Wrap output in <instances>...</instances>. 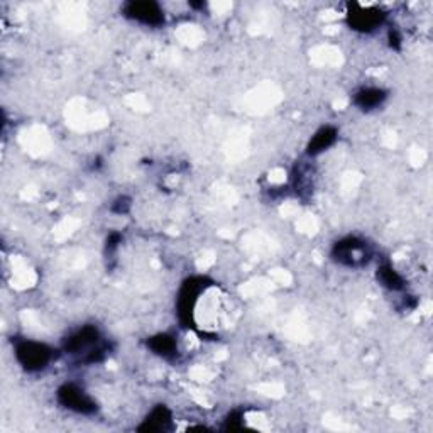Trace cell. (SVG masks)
I'll list each match as a JSON object with an SVG mask.
<instances>
[{
    "instance_id": "e0dca14e",
    "label": "cell",
    "mask_w": 433,
    "mask_h": 433,
    "mask_svg": "<svg viewBox=\"0 0 433 433\" xmlns=\"http://www.w3.org/2000/svg\"><path fill=\"white\" fill-rule=\"evenodd\" d=\"M190 6H192V7H195V9H200V7H203V6H205V3H201V2H200V3H195V2H192V3H190Z\"/></svg>"
},
{
    "instance_id": "5b68a950",
    "label": "cell",
    "mask_w": 433,
    "mask_h": 433,
    "mask_svg": "<svg viewBox=\"0 0 433 433\" xmlns=\"http://www.w3.org/2000/svg\"><path fill=\"white\" fill-rule=\"evenodd\" d=\"M124 16L153 28L165 24V12L153 0H131L124 6Z\"/></svg>"
},
{
    "instance_id": "8992f818",
    "label": "cell",
    "mask_w": 433,
    "mask_h": 433,
    "mask_svg": "<svg viewBox=\"0 0 433 433\" xmlns=\"http://www.w3.org/2000/svg\"><path fill=\"white\" fill-rule=\"evenodd\" d=\"M386 14L379 7H362L351 3L347 12V22L354 31L371 33L385 22Z\"/></svg>"
},
{
    "instance_id": "9a60e30c",
    "label": "cell",
    "mask_w": 433,
    "mask_h": 433,
    "mask_svg": "<svg viewBox=\"0 0 433 433\" xmlns=\"http://www.w3.org/2000/svg\"><path fill=\"white\" fill-rule=\"evenodd\" d=\"M122 242V235H120L119 232H112L107 237V252L112 254L116 252V249L119 248V244Z\"/></svg>"
},
{
    "instance_id": "52a82bcc",
    "label": "cell",
    "mask_w": 433,
    "mask_h": 433,
    "mask_svg": "<svg viewBox=\"0 0 433 433\" xmlns=\"http://www.w3.org/2000/svg\"><path fill=\"white\" fill-rule=\"evenodd\" d=\"M58 401L64 408L80 415H93L97 413V403H95L83 389L77 385H63L58 389Z\"/></svg>"
},
{
    "instance_id": "9c48e42d",
    "label": "cell",
    "mask_w": 433,
    "mask_h": 433,
    "mask_svg": "<svg viewBox=\"0 0 433 433\" xmlns=\"http://www.w3.org/2000/svg\"><path fill=\"white\" fill-rule=\"evenodd\" d=\"M337 140V129L332 125H325L322 127L317 134L311 138V140L306 146V154L308 156H318L324 151L329 149L330 146H333V142Z\"/></svg>"
},
{
    "instance_id": "7c38bea8",
    "label": "cell",
    "mask_w": 433,
    "mask_h": 433,
    "mask_svg": "<svg viewBox=\"0 0 433 433\" xmlns=\"http://www.w3.org/2000/svg\"><path fill=\"white\" fill-rule=\"evenodd\" d=\"M378 281L383 284V286L391 291L405 290V279H403L401 276L387 264L381 266V268L378 269Z\"/></svg>"
},
{
    "instance_id": "6da1fadb",
    "label": "cell",
    "mask_w": 433,
    "mask_h": 433,
    "mask_svg": "<svg viewBox=\"0 0 433 433\" xmlns=\"http://www.w3.org/2000/svg\"><path fill=\"white\" fill-rule=\"evenodd\" d=\"M100 342V333L92 325H86L83 329L71 333L64 340L63 349L68 354H82L85 352V362H100L105 357V347L98 345Z\"/></svg>"
},
{
    "instance_id": "3957f363",
    "label": "cell",
    "mask_w": 433,
    "mask_h": 433,
    "mask_svg": "<svg viewBox=\"0 0 433 433\" xmlns=\"http://www.w3.org/2000/svg\"><path fill=\"white\" fill-rule=\"evenodd\" d=\"M16 359L26 371H43L51 362L53 349L46 344H41V342L21 340L16 345Z\"/></svg>"
},
{
    "instance_id": "5bb4252c",
    "label": "cell",
    "mask_w": 433,
    "mask_h": 433,
    "mask_svg": "<svg viewBox=\"0 0 433 433\" xmlns=\"http://www.w3.org/2000/svg\"><path fill=\"white\" fill-rule=\"evenodd\" d=\"M129 210H131V199L129 196H119V199L113 201L112 212H116V214H129Z\"/></svg>"
},
{
    "instance_id": "ba28073f",
    "label": "cell",
    "mask_w": 433,
    "mask_h": 433,
    "mask_svg": "<svg viewBox=\"0 0 433 433\" xmlns=\"http://www.w3.org/2000/svg\"><path fill=\"white\" fill-rule=\"evenodd\" d=\"M171 427V412L168 406L158 405L153 412L147 415L144 423L138 428V432L144 433H156V432H166Z\"/></svg>"
},
{
    "instance_id": "277c9868",
    "label": "cell",
    "mask_w": 433,
    "mask_h": 433,
    "mask_svg": "<svg viewBox=\"0 0 433 433\" xmlns=\"http://www.w3.org/2000/svg\"><path fill=\"white\" fill-rule=\"evenodd\" d=\"M369 250H367L366 242L357 237H347L337 242L332 249V257L337 263L349 266V268H357L369 261Z\"/></svg>"
},
{
    "instance_id": "30bf717a",
    "label": "cell",
    "mask_w": 433,
    "mask_h": 433,
    "mask_svg": "<svg viewBox=\"0 0 433 433\" xmlns=\"http://www.w3.org/2000/svg\"><path fill=\"white\" fill-rule=\"evenodd\" d=\"M387 93L383 89H362L354 95V104L362 110H372L386 100Z\"/></svg>"
},
{
    "instance_id": "4fadbf2b",
    "label": "cell",
    "mask_w": 433,
    "mask_h": 433,
    "mask_svg": "<svg viewBox=\"0 0 433 433\" xmlns=\"http://www.w3.org/2000/svg\"><path fill=\"white\" fill-rule=\"evenodd\" d=\"M242 427H244V423H242V413L232 412L229 416H227L225 425H223V430L234 432V430H241Z\"/></svg>"
},
{
    "instance_id": "8fae6325",
    "label": "cell",
    "mask_w": 433,
    "mask_h": 433,
    "mask_svg": "<svg viewBox=\"0 0 433 433\" xmlns=\"http://www.w3.org/2000/svg\"><path fill=\"white\" fill-rule=\"evenodd\" d=\"M147 347L154 352L156 356H161L165 359H171V357L176 356L178 347L176 342L171 335H166V333H158V335H153L151 339H147Z\"/></svg>"
},
{
    "instance_id": "7a4b0ae2",
    "label": "cell",
    "mask_w": 433,
    "mask_h": 433,
    "mask_svg": "<svg viewBox=\"0 0 433 433\" xmlns=\"http://www.w3.org/2000/svg\"><path fill=\"white\" fill-rule=\"evenodd\" d=\"M210 281L203 276H192L183 283L180 295H178V318L181 325L190 329L193 325V310H195L196 302L201 291L207 286H210Z\"/></svg>"
},
{
    "instance_id": "2e32d148",
    "label": "cell",
    "mask_w": 433,
    "mask_h": 433,
    "mask_svg": "<svg viewBox=\"0 0 433 433\" xmlns=\"http://www.w3.org/2000/svg\"><path fill=\"white\" fill-rule=\"evenodd\" d=\"M387 39H389V46L393 49H401V37L400 34H398L396 31H389V36H387Z\"/></svg>"
}]
</instances>
